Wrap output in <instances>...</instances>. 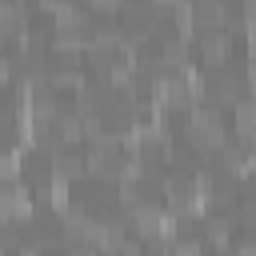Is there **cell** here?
Wrapping results in <instances>:
<instances>
[{
    "label": "cell",
    "instance_id": "1",
    "mask_svg": "<svg viewBox=\"0 0 256 256\" xmlns=\"http://www.w3.org/2000/svg\"><path fill=\"white\" fill-rule=\"evenodd\" d=\"M224 56H228V36H224V32H212V36H204V60L216 68Z\"/></svg>",
    "mask_w": 256,
    "mask_h": 256
}]
</instances>
